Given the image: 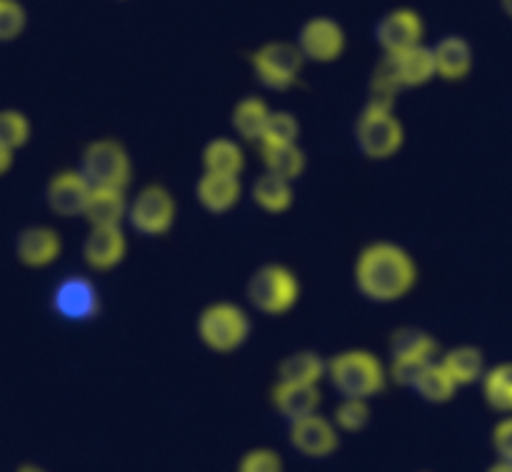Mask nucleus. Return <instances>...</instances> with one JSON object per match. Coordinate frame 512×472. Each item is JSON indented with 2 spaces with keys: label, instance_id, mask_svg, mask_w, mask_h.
I'll list each match as a JSON object with an SVG mask.
<instances>
[{
  "label": "nucleus",
  "instance_id": "nucleus-22",
  "mask_svg": "<svg viewBox=\"0 0 512 472\" xmlns=\"http://www.w3.org/2000/svg\"><path fill=\"white\" fill-rule=\"evenodd\" d=\"M250 198H253V203L258 205L260 210H265V213L283 215L293 208L295 190H293V183H290V180H285V178H280V175H273L265 170L263 175H258V178H255L253 188H250Z\"/></svg>",
  "mask_w": 512,
  "mask_h": 472
},
{
  "label": "nucleus",
  "instance_id": "nucleus-7",
  "mask_svg": "<svg viewBox=\"0 0 512 472\" xmlns=\"http://www.w3.org/2000/svg\"><path fill=\"white\" fill-rule=\"evenodd\" d=\"M303 65L305 58L298 45L285 43V40H268L250 53L255 80L265 90H275V93L295 88L303 75Z\"/></svg>",
  "mask_w": 512,
  "mask_h": 472
},
{
  "label": "nucleus",
  "instance_id": "nucleus-2",
  "mask_svg": "<svg viewBox=\"0 0 512 472\" xmlns=\"http://www.w3.org/2000/svg\"><path fill=\"white\" fill-rule=\"evenodd\" d=\"M328 383L340 398L370 400L388 388L390 373L375 353L350 348L328 358Z\"/></svg>",
  "mask_w": 512,
  "mask_h": 472
},
{
  "label": "nucleus",
  "instance_id": "nucleus-4",
  "mask_svg": "<svg viewBox=\"0 0 512 472\" xmlns=\"http://www.w3.org/2000/svg\"><path fill=\"white\" fill-rule=\"evenodd\" d=\"M250 330H253V325H250L248 313L230 300L205 305L198 315V323H195L200 343L220 355L243 348L250 338Z\"/></svg>",
  "mask_w": 512,
  "mask_h": 472
},
{
  "label": "nucleus",
  "instance_id": "nucleus-39",
  "mask_svg": "<svg viewBox=\"0 0 512 472\" xmlns=\"http://www.w3.org/2000/svg\"><path fill=\"white\" fill-rule=\"evenodd\" d=\"M15 472H48V470H43L40 465H33V463H23L15 468Z\"/></svg>",
  "mask_w": 512,
  "mask_h": 472
},
{
  "label": "nucleus",
  "instance_id": "nucleus-32",
  "mask_svg": "<svg viewBox=\"0 0 512 472\" xmlns=\"http://www.w3.org/2000/svg\"><path fill=\"white\" fill-rule=\"evenodd\" d=\"M333 423L340 433H360L370 425V405L368 400L343 398L333 410Z\"/></svg>",
  "mask_w": 512,
  "mask_h": 472
},
{
  "label": "nucleus",
  "instance_id": "nucleus-28",
  "mask_svg": "<svg viewBox=\"0 0 512 472\" xmlns=\"http://www.w3.org/2000/svg\"><path fill=\"white\" fill-rule=\"evenodd\" d=\"M480 390L490 410L498 415H512V360L488 368Z\"/></svg>",
  "mask_w": 512,
  "mask_h": 472
},
{
  "label": "nucleus",
  "instance_id": "nucleus-3",
  "mask_svg": "<svg viewBox=\"0 0 512 472\" xmlns=\"http://www.w3.org/2000/svg\"><path fill=\"white\" fill-rule=\"evenodd\" d=\"M355 145L370 160H388L403 150L405 128L393 100L370 98L365 103L355 123Z\"/></svg>",
  "mask_w": 512,
  "mask_h": 472
},
{
  "label": "nucleus",
  "instance_id": "nucleus-26",
  "mask_svg": "<svg viewBox=\"0 0 512 472\" xmlns=\"http://www.w3.org/2000/svg\"><path fill=\"white\" fill-rule=\"evenodd\" d=\"M458 390H460V385L455 383V378L448 373V368L443 365V360H438V358H435L433 363H428V368L420 373L418 383L413 385V393L430 405L450 403Z\"/></svg>",
  "mask_w": 512,
  "mask_h": 472
},
{
  "label": "nucleus",
  "instance_id": "nucleus-8",
  "mask_svg": "<svg viewBox=\"0 0 512 472\" xmlns=\"http://www.w3.org/2000/svg\"><path fill=\"white\" fill-rule=\"evenodd\" d=\"M50 310L68 325H88L103 313V293L98 283L83 273H68L50 290Z\"/></svg>",
  "mask_w": 512,
  "mask_h": 472
},
{
  "label": "nucleus",
  "instance_id": "nucleus-25",
  "mask_svg": "<svg viewBox=\"0 0 512 472\" xmlns=\"http://www.w3.org/2000/svg\"><path fill=\"white\" fill-rule=\"evenodd\" d=\"M270 118V108L260 95H245L238 100L230 113V125H233L235 135L248 143H260L265 133V123Z\"/></svg>",
  "mask_w": 512,
  "mask_h": 472
},
{
  "label": "nucleus",
  "instance_id": "nucleus-18",
  "mask_svg": "<svg viewBox=\"0 0 512 472\" xmlns=\"http://www.w3.org/2000/svg\"><path fill=\"white\" fill-rule=\"evenodd\" d=\"M195 198L208 213L225 215L243 198V183L238 175L203 173L195 183Z\"/></svg>",
  "mask_w": 512,
  "mask_h": 472
},
{
  "label": "nucleus",
  "instance_id": "nucleus-14",
  "mask_svg": "<svg viewBox=\"0 0 512 472\" xmlns=\"http://www.w3.org/2000/svg\"><path fill=\"white\" fill-rule=\"evenodd\" d=\"M88 180L80 175V170H60L45 185V205L50 213L58 218H83L85 205L90 198Z\"/></svg>",
  "mask_w": 512,
  "mask_h": 472
},
{
  "label": "nucleus",
  "instance_id": "nucleus-33",
  "mask_svg": "<svg viewBox=\"0 0 512 472\" xmlns=\"http://www.w3.org/2000/svg\"><path fill=\"white\" fill-rule=\"evenodd\" d=\"M28 28V10L20 0H0V40L13 43Z\"/></svg>",
  "mask_w": 512,
  "mask_h": 472
},
{
  "label": "nucleus",
  "instance_id": "nucleus-27",
  "mask_svg": "<svg viewBox=\"0 0 512 472\" xmlns=\"http://www.w3.org/2000/svg\"><path fill=\"white\" fill-rule=\"evenodd\" d=\"M260 158H263V165L268 173L280 175V178L290 180V183L303 178L305 168H308V155H305V150L298 143L260 145Z\"/></svg>",
  "mask_w": 512,
  "mask_h": 472
},
{
  "label": "nucleus",
  "instance_id": "nucleus-30",
  "mask_svg": "<svg viewBox=\"0 0 512 472\" xmlns=\"http://www.w3.org/2000/svg\"><path fill=\"white\" fill-rule=\"evenodd\" d=\"M300 140V120L290 110H270L260 145H295Z\"/></svg>",
  "mask_w": 512,
  "mask_h": 472
},
{
  "label": "nucleus",
  "instance_id": "nucleus-37",
  "mask_svg": "<svg viewBox=\"0 0 512 472\" xmlns=\"http://www.w3.org/2000/svg\"><path fill=\"white\" fill-rule=\"evenodd\" d=\"M13 158H15V150L8 148V145H0V173H8L13 168Z\"/></svg>",
  "mask_w": 512,
  "mask_h": 472
},
{
  "label": "nucleus",
  "instance_id": "nucleus-11",
  "mask_svg": "<svg viewBox=\"0 0 512 472\" xmlns=\"http://www.w3.org/2000/svg\"><path fill=\"white\" fill-rule=\"evenodd\" d=\"M373 38L383 55L403 53V50L423 45L425 38V20L418 10L413 8H393L378 18L373 28Z\"/></svg>",
  "mask_w": 512,
  "mask_h": 472
},
{
  "label": "nucleus",
  "instance_id": "nucleus-10",
  "mask_svg": "<svg viewBox=\"0 0 512 472\" xmlns=\"http://www.w3.org/2000/svg\"><path fill=\"white\" fill-rule=\"evenodd\" d=\"M295 45H298L305 60L328 65L340 60V55L345 53L348 35H345L343 25L330 18V15H313L298 28Z\"/></svg>",
  "mask_w": 512,
  "mask_h": 472
},
{
  "label": "nucleus",
  "instance_id": "nucleus-16",
  "mask_svg": "<svg viewBox=\"0 0 512 472\" xmlns=\"http://www.w3.org/2000/svg\"><path fill=\"white\" fill-rule=\"evenodd\" d=\"M273 408L280 418L288 425L300 423V420L310 418V415L320 413V405H323V393H320V385H295V383H275L273 393Z\"/></svg>",
  "mask_w": 512,
  "mask_h": 472
},
{
  "label": "nucleus",
  "instance_id": "nucleus-36",
  "mask_svg": "<svg viewBox=\"0 0 512 472\" xmlns=\"http://www.w3.org/2000/svg\"><path fill=\"white\" fill-rule=\"evenodd\" d=\"M490 443H493L498 460H508L512 463V415H503L495 423L493 433H490Z\"/></svg>",
  "mask_w": 512,
  "mask_h": 472
},
{
  "label": "nucleus",
  "instance_id": "nucleus-15",
  "mask_svg": "<svg viewBox=\"0 0 512 472\" xmlns=\"http://www.w3.org/2000/svg\"><path fill=\"white\" fill-rule=\"evenodd\" d=\"M15 258L25 268H50L63 253V238L50 225H28L15 235Z\"/></svg>",
  "mask_w": 512,
  "mask_h": 472
},
{
  "label": "nucleus",
  "instance_id": "nucleus-5",
  "mask_svg": "<svg viewBox=\"0 0 512 472\" xmlns=\"http://www.w3.org/2000/svg\"><path fill=\"white\" fill-rule=\"evenodd\" d=\"M78 170L90 188L125 190L133 180V160L125 145L115 138L90 140L80 150Z\"/></svg>",
  "mask_w": 512,
  "mask_h": 472
},
{
  "label": "nucleus",
  "instance_id": "nucleus-9",
  "mask_svg": "<svg viewBox=\"0 0 512 472\" xmlns=\"http://www.w3.org/2000/svg\"><path fill=\"white\" fill-rule=\"evenodd\" d=\"M178 215V203L165 185L150 183L130 198L128 225L143 238H160L170 233Z\"/></svg>",
  "mask_w": 512,
  "mask_h": 472
},
{
  "label": "nucleus",
  "instance_id": "nucleus-21",
  "mask_svg": "<svg viewBox=\"0 0 512 472\" xmlns=\"http://www.w3.org/2000/svg\"><path fill=\"white\" fill-rule=\"evenodd\" d=\"M280 383L295 385H320L328 380V360L315 350H298L290 353L278 368Z\"/></svg>",
  "mask_w": 512,
  "mask_h": 472
},
{
  "label": "nucleus",
  "instance_id": "nucleus-6",
  "mask_svg": "<svg viewBox=\"0 0 512 472\" xmlns=\"http://www.w3.org/2000/svg\"><path fill=\"white\" fill-rule=\"evenodd\" d=\"M248 300L258 313L278 318L290 313L300 300V280L288 265L265 263L250 275Z\"/></svg>",
  "mask_w": 512,
  "mask_h": 472
},
{
  "label": "nucleus",
  "instance_id": "nucleus-13",
  "mask_svg": "<svg viewBox=\"0 0 512 472\" xmlns=\"http://www.w3.org/2000/svg\"><path fill=\"white\" fill-rule=\"evenodd\" d=\"M83 263L95 273H108L118 268L128 255V238L123 225H90L83 245H80Z\"/></svg>",
  "mask_w": 512,
  "mask_h": 472
},
{
  "label": "nucleus",
  "instance_id": "nucleus-29",
  "mask_svg": "<svg viewBox=\"0 0 512 472\" xmlns=\"http://www.w3.org/2000/svg\"><path fill=\"white\" fill-rule=\"evenodd\" d=\"M438 340L428 330L400 328L390 338V360L398 358H438Z\"/></svg>",
  "mask_w": 512,
  "mask_h": 472
},
{
  "label": "nucleus",
  "instance_id": "nucleus-35",
  "mask_svg": "<svg viewBox=\"0 0 512 472\" xmlns=\"http://www.w3.org/2000/svg\"><path fill=\"white\" fill-rule=\"evenodd\" d=\"M238 472H285V463L278 450L253 448L240 458Z\"/></svg>",
  "mask_w": 512,
  "mask_h": 472
},
{
  "label": "nucleus",
  "instance_id": "nucleus-23",
  "mask_svg": "<svg viewBox=\"0 0 512 472\" xmlns=\"http://www.w3.org/2000/svg\"><path fill=\"white\" fill-rule=\"evenodd\" d=\"M203 173L215 175H243L245 170V150L235 138H213L205 143L203 155Z\"/></svg>",
  "mask_w": 512,
  "mask_h": 472
},
{
  "label": "nucleus",
  "instance_id": "nucleus-20",
  "mask_svg": "<svg viewBox=\"0 0 512 472\" xmlns=\"http://www.w3.org/2000/svg\"><path fill=\"white\" fill-rule=\"evenodd\" d=\"M128 210L130 200L125 190L93 188L83 218L88 220V225H123L128 223Z\"/></svg>",
  "mask_w": 512,
  "mask_h": 472
},
{
  "label": "nucleus",
  "instance_id": "nucleus-24",
  "mask_svg": "<svg viewBox=\"0 0 512 472\" xmlns=\"http://www.w3.org/2000/svg\"><path fill=\"white\" fill-rule=\"evenodd\" d=\"M440 360H443V365L448 368V373L453 375L460 388L480 385L485 373H488V368H485V353L478 345H455Z\"/></svg>",
  "mask_w": 512,
  "mask_h": 472
},
{
  "label": "nucleus",
  "instance_id": "nucleus-40",
  "mask_svg": "<svg viewBox=\"0 0 512 472\" xmlns=\"http://www.w3.org/2000/svg\"><path fill=\"white\" fill-rule=\"evenodd\" d=\"M500 8H503L505 15L512 20V0H500Z\"/></svg>",
  "mask_w": 512,
  "mask_h": 472
},
{
  "label": "nucleus",
  "instance_id": "nucleus-1",
  "mask_svg": "<svg viewBox=\"0 0 512 472\" xmlns=\"http://www.w3.org/2000/svg\"><path fill=\"white\" fill-rule=\"evenodd\" d=\"M353 280L358 293L375 305H393L403 300L418 283V265L413 255L398 243L375 240L355 258Z\"/></svg>",
  "mask_w": 512,
  "mask_h": 472
},
{
  "label": "nucleus",
  "instance_id": "nucleus-17",
  "mask_svg": "<svg viewBox=\"0 0 512 472\" xmlns=\"http://www.w3.org/2000/svg\"><path fill=\"white\" fill-rule=\"evenodd\" d=\"M433 55L435 65H438V78L445 80V83H463V80L473 73V45H470L468 38H463V35H443V38L433 45Z\"/></svg>",
  "mask_w": 512,
  "mask_h": 472
},
{
  "label": "nucleus",
  "instance_id": "nucleus-12",
  "mask_svg": "<svg viewBox=\"0 0 512 472\" xmlns=\"http://www.w3.org/2000/svg\"><path fill=\"white\" fill-rule=\"evenodd\" d=\"M288 443L298 455L308 460H328L340 448V430L333 418L315 413L300 423L288 425Z\"/></svg>",
  "mask_w": 512,
  "mask_h": 472
},
{
  "label": "nucleus",
  "instance_id": "nucleus-31",
  "mask_svg": "<svg viewBox=\"0 0 512 472\" xmlns=\"http://www.w3.org/2000/svg\"><path fill=\"white\" fill-rule=\"evenodd\" d=\"M30 133H33V128H30V120L23 110L5 108L0 113V145H8L18 153L28 145Z\"/></svg>",
  "mask_w": 512,
  "mask_h": 472
},
{
  "label": "nucleus",
  "instance_id": "nucleus-19",
  "mask_svg": "<svg viewBox=\"0 0 512 472\" xmlns=\"http://www.w3.org/2000/svg\"><path fill=\"white\" fill-rule=\"evenodd\" d=\"M395 65V75L400 80V88H423L430 80L438 78V65H435L433 45H415L403 53L390 55Z\"/></svg>",
  "mask_w": 512,
  "mask_h": 472
},
{
  "label": "nucleus",
  "instance_id": "nucleus-34",
  "mask_svg": "<svg viewBox=\"0 0 512 472\" xmlns=\"http://www.w3.org/2000/svg\"><path fill=\"white\" fill-rule=\"evenodd\" d=\"M435 358H398L390 360L388 373H390V383L400 385V388L413 390V385L418 383L420 373L428 368V363H433Z\"/></svg>",
  "mask_w": 512,
  "mask_h": 472
},
{
  "label": "nucleus",
  "instance_id": "nucleus-38",
  "mask_svg": "<svg viewBox=\"0 0 512 472\" xmlns=\"http://www.w3.org/2000/svg\"><path fill=\"white\" fill-rule=\"evenodd\" d=\"M485 472H512V463H508V460H495Z\"/></svg>",
  "mask_w": 512,
  "mask_h": 472
}]
</instances>
